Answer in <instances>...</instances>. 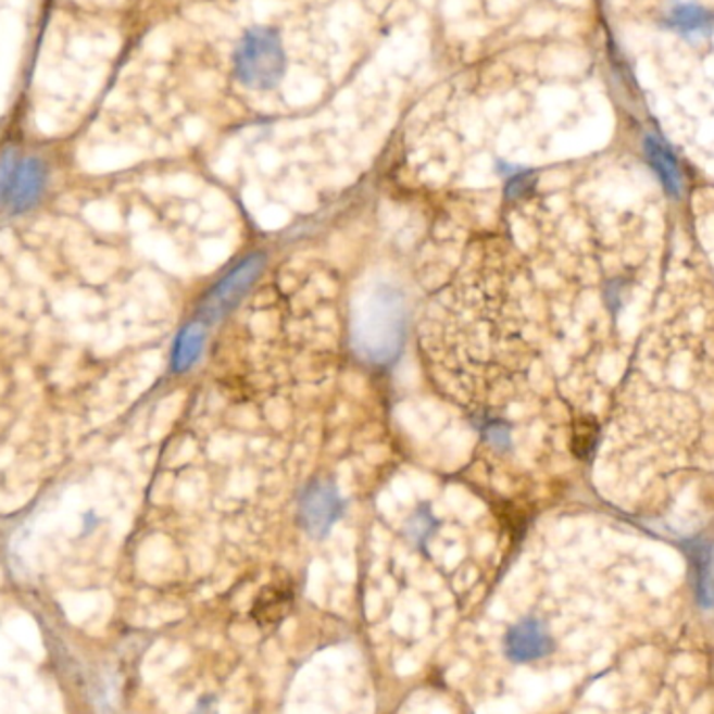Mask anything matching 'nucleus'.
Listing matches in <instances>:
<instances>
[{"label": "nucleus", "instance_id": "3", "mask_svg": "<svg viewBox=\"0 0 714 714\" xmlns=\"http://www.w3.org/2000/svg\"><path fill=\"white\" fill-rule=\"evenodd\" d=\"M237 76L255 90L274 88L287 70V53L280 36L270 27H255L245 34L238 47Z\"/></svg>", "mask_w": 714, "mask_h": 714}, {"label": "nucleus", "instance_id": "11", "mask_svg": "<svg viewBox=\"0 0 714 714\" xmlns=\"http://www.w3.org/2000/svg\"><path fill=\"white\" fill-rule=\"evenodd\" d=\"M203 343H205V324L203 322L186 324L174 345V353H172L174 372L188 371L199 360Z\"/></svg>", "mask_w": 714, "mask_h": 714}, {"label": "nucleus", "instance_id": "10", "mask_svg": "<svg viewBox=\"0 0 714 714\" xmlns=\"http://www.w3.org/2000/svg\"><path fill=\"white\" fill-rule=\"evenodd\" d=\"M643 151H646L648 163L652 165V170L661 178L662 186L671 195H675V197L681 195L684 176H681V170H679L677 159L673 158V153L668 151V147H664L656 136H646Z\"/></svg>", "mask_w": 714, "mask_h": 714}, {"label": "nucleus", "instance_id": "2", "mask_svg": "<svg viewBox=\"0 0 714 714\" xmlns=\"http://www.w3.org/2000/svg\"><path fill=\"white\" fill-rule=\"evenodd\" d=\"M405 333V303L403 295L380 287L372 292L364 305L360 322L355 324V345L376 364H387L396 358Z\"/></svg>", "mask_w": 714, "mask_h": 714}, {"label": "nucleus", "instance_id": "4", "mask_svg": "<svg viewBox=\"0 0 714 714\" xmlns=\"http://www.w3.org/2000/svg\"><path fill=\"white\" fill-rule=\"evenodd\" d=\"M262 267H264V258L251 255L242 264H238L226 278H222L203 303V310H201L203 320L215 322L224 316L230 308H235L238 299L242 297V292L247 291L251 287V283L258 278Z\"/></svg>", "mask_w": 714, "mask_h": 714}, {"label": "nucleus", "instance_id": "9", "mask_svg": "<svg viewBox=\"0 0 714 714\" xmlns=\"http://www.w3.org/2000/svg\"><path fill=\"white\" fill-rule=\"evenodd\" d=\"M664 26L688 40H702L713 36L714 13L696 2H677L666 13Z\"/></svg>", "mask_w": 714, "mask_h": 714}, {"label": "nucleus", "instance_id": "1", "mask_svg": "<svg viewBox=\"0 0 714 714\" xmlns=\"http://www.w3.org/2000/svg\"><path fill=\"white\" fill-rule=\"evenodd\" d=\"M510 291L500 265H473L437 297L423 326L450 389L485 412L514 393L525 368Z\"/></svg>", "mask_w": 714, "mask_h": 714}, {"label": "nucleus", "instance_id": "5", "mask_svg": "<svg viewBox=\"0 0 714 714\" xmlns=\"http://www.w3.org/2000/svg\"><path fill=\"white\" fill-rule=\"evenodd\" d=\"M341 510H343V502L339 498L337 487L330 483H324V480L312 485L303 493L301 505H299L301 523L305 530L312 533L314 537L326 535L330 527L339 521Z\"/></svg>", "mask_w": 714, "mask_h": 714}, {"label": "nucleus", "instance_id": "7", "mask_svg": "<svg viewBox=\"0 0 714 714\" xmlns=\"http://www.w3.org/2000/svg\"><path fill=\"white\" fill-rule=\"evenodd\" d=\"M554 648V639L537 618L516 623L505 635V654L514 662H535L548 656Z\"/></svg>", "mask_w": 714, "mask_h": 714}, {"label": "nucleus", "instance_id": "13", "mask_svg": "<svg viewBox=\"0 0 714 714\" xmlns=\"http://www.w3.org/2000/svg\"><path fill=\"white\" fill-rule=\"evenodd\" d=\"M15 167H17V161H15L13 153L2 155V159H0V199L7 197V190H9V185H11V178H13Z\"/></svg>", "mask_w": 714, "mask_h": 714}, {"label": "nucleus", "instance_id": "8", "mask_svg": "<svg viewBox=\"0 0 714 714\" xmlns=\"http://www.w3.org/2000/svg\"><path fill=\"white\" fill-rule=\"evenodd\" d=\"M686 554L693 573L696 598L702 609H714V548L704 537L686 541Z\"/></svg>", "mask_w": 714, "mask_h": 714}, {"label": "nucleus", "instance_id": "6", "mask_svg": "<svg viewBox=\"0 0 714 714\" xmlns=\"http://www.w3.org/2000/svg\"><path fill=\"white\" fill-rule=\"evenodd\" d=\"M45 186H47V165L38 158L20 161L7 190L9 210L13 213L32 210L42 197Z\"/></svg>", "mask_w": 714, "mask_h": 714}, {"label": "nucleus", "instance_id": "12", "mask_svg": "<svg viewBox=\"0 0 714 714\" xmlns=\"http://www.w3.org/2000/svg\"><path fill=\"white\" fill-rule=\"evenodd\" d=\"M596 441V426L593 423L577 424V433H575V448L579 455H585L587 451L591 450Z\"/></svg>", "mask_w": 714, "mask_h": 714}]
</instances>
